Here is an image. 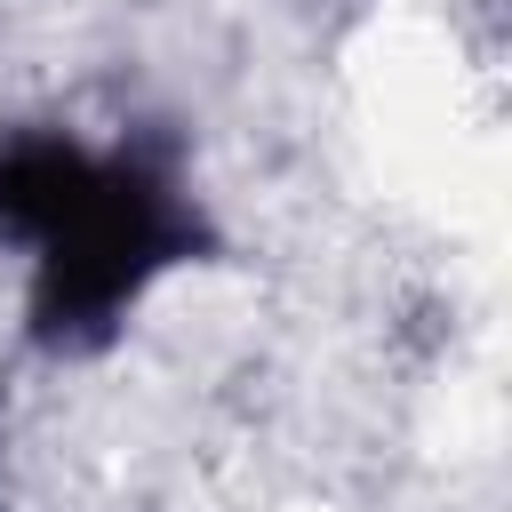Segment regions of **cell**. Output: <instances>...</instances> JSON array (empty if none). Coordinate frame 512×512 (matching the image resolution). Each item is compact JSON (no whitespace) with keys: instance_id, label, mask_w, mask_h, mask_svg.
I'll return each instance as SVG.
<instances>
[{"instance_id":"cell-1","label":"cell","mask_w":512,"mask_h":512,"mask_svg":"<svg viewBox=\"0 0 512 512\" xmlns=\"http://www.w3.org/2000/svg\"><path fill=\"white\" fill-rule=\"evenodd\" d=\"M192 240L200 224L152 160H96L80 200L32 240L40 248L32 328L48 344H96L160 264L192 256Z\"/></svg>"},{"instance_id":"cell-2","label":"cell","mask_w":512,"mask_h":512,"mask_svg":"<svg viewBox=\"0 0 512 512\" xmlns=\"http://www.w3.org/2000/svg\"><path fill=\"white\" fill-rule=\"evenodd\" d=\"M88 152L64 144V136H16L0 152V232L8 240H40L88 184Z\"/></svg>"}]
</instances>
